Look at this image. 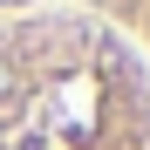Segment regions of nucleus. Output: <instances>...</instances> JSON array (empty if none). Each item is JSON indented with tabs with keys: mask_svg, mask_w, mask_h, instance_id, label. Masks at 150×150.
Wrapping results in <instances>:
<instances>
[{
	"mask_svg": "<svg viewBox=\"0 0 150 150\" xmlns=\"http://www.w3.org/2000/svg\"><path fill=\"white\" fill-rule=\"evenodd\" d=\"M0 150H150V62L82 7L0 14Z\"/></svg>",
	"mask_w": 150,
	"mask_h": 150,
	"instance_id": "nucleus-1",
	"label": "nucleus"
},
{
	"mask_svg": "<svg viewBox=\"0 0 150 150\" xmlns=\"http://www.w3.org/2000/svg\"><path fill=\"white\" fill-rule=\"evenodd\" d=\"M89 21H103V28H116L123 41L150 48V0H75Z\"/></svg>",
	"mask_w": 150,
	"mask_h": 150,
	"instance_id": "nucleus-2",
	"label": "nucleus"
}]
</instances>
